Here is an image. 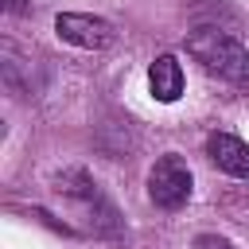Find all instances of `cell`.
<instances>
[{"label":"cell","instance_id":"8","mask_svg":"<svg viewBox=\"0 0 249 249\" xmlns=\"http://www.w3.org/2000/svg\"><path fill=\"white\" fill-rule=\"evenodd\" d=\"M4 8H8V12H23L27 4H23V0H4Z\"/></svg>","mask_w":249,"mask_h":249},{"label":"cell","instance_id":"1","mask_svg":"<svg viewBox=\"0 0 249 249\" xmlns=\"http://www.w3.org/2000/svg\"><path fill=\"white\" fill-rule=\"evenodd\" d=\"M54 198L62 218H70L82 233L93 237H117L121 233V214L109 202V195L97 187V179H89L82 167H70L62 175H54Z\"/></svg>","mask_w":249,"mask_h":249},{"label":"cell","instance_id":"5","mask_svg":"<svg viewBox=\"0 0 249 249\" xmlns=\"http://www.w3.org/2000/svg\"><path fill=\"white\" fill-rule=\"evenodd\" d=\"M206 156L218 171L233 179H249V144L233 132H210L206 136Z\"/></svg>","mask_w":249,"mask_h":249},{"label":"cell","instance_id":"7","mask_svg":"<svg viewBox=\"0 0 249 249\" xmlns=\"http://www.w3.org/2000/svg\"><path fill=\"white\" fill-rule=\"evenodd\" d=\"M191 249H237L230 237H218V233H198L195 241H191Z\"/></svg>","mask_w":249,"mask_h":249},{"label":"cell","instance_id":"3","mask_svg":"<svg viewBox=\"0 0 249 249\" xmlns=\"http://www.w3.org/2000/svg\"><path fill=\"white\" fill-rule=\"evenodd\" d=\"M191 187H195V179L179 152H163L148 171V198L160 210H179L191 198Z\"/></svg>","mask_w":249,"mask_h":249},{"label":"cell","instance_id":"2","mask_svg":"<svg viewBox=\"0 0 249 249\" xmlns=\"http://www.w3.org/2000/svg\"><path fill=\"white\" fill-rule=\"evenodd\" d=\"M187 54L202 62V70L218 74L222 82L249 86V51L222 27H195L187 35Z\"/></svg>","mask_w":249,"mask_h":249},{"label":"cell","instance_id":"6","mask_svg":"<svg viewBox=\"0 0 249 249\" xmlns=\"http://www.w3.org/2000/svg\"><path fill=\"white\" fill-rule=\"evenodd\" d=\"M183 66H179V58L175 54H156L152 58V66H148V89H152V97L160 101V105H171V101H179L183 97Z\"/></svg>","mask_w":249,"mask_h":249},{"label":"cell","instance_id":"4","mask_svg":"<svg viewBox=\"0 0 249 249\" xmlns=\"http://www.w3.org/2000/svg\"><path fill=\"white\" fill-rule=\"evenodd\" d=\"M54 31H58L62 43L82 47V51H109L117 43L113 23L101 19V16H86V12H62L54 19Z\"/></svg>","mask_w":249,"mask_h":249}]
</instances>
